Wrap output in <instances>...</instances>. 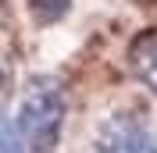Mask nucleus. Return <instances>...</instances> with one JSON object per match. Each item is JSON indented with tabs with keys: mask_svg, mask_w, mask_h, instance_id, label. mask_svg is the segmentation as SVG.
<instances>
[{
	"mask_svg": "<svg viewBox=\"0 0 157 153\" xmlns=\"http://www.w3.org/2000/svg\"><path fill=\"white\" fill-rule=\"evenodd\" d=\"M64 118H68V100H64L61 82L32 78L25 96H21L14 128H18L29 153H54L61 132H64Z\"/></svg>",
	"mask_w": 157,
	"mask_h": 153,
	"instance_id": "f257e3e1",
	"label": "nucleus"
},
{
	"mask_svg": "<svg viewBox=\"0 0 157 153\" xmlns=\"http://www.w3.org/2000/svg\"><path fill=\"white\" fill-rule=\"evenodd\" d=\"M100 153H157V135L132 118H111L97 135Z\"/></svg>",
	"mask_w": 157,
	"mask_h": 153,
	"instance_id": "f03ea898",
	"label": "nucleus"
},
{
	"mask_svg": "<svg viewBox=\"0 0 157 153\" xmlns=\"http://www.w3.org/2000/svg\"><path fill=\"white\" fill-rule=\"evenodd\" d=\"M128 64L139 75V82L157 93V32H143L128 50Z\"/></svg>",
	"mask_w": 157,
	"mask_h": 153,
	"instance_id": "7ed1b4c3",
	"label": "nucleus"
},
{
	"mask_svg": "<svg viewBox=\"0 0 157 153\" xmlns=\"http://www.w3.org/2000/svg\"><path fill=\"white\" fill-rule=\"evenodd\" d=\"M25 4H29L32 18L43 21V25H50V21L64 18V14H68V7H71V0H25Z\"/></svg>",
	"mask_w": 157,
	"mask_h": 153,
	"instance_id": "20e7f679",
	"label": "nucleus"
},
{
	"mask_svg": "<svg viewBox=\"0 0 157 153\" xmlns=\"http://www.w3.org/2000/svg\"><path fill=\"white\" fill-rule=\"evenodd\" d=\"M0 153H29L25 143H21V135H18V128L11 121H4V118H0Z\"/></svg>",
	"mask_w": 157,
	"mask_h": 153,
	"instance_id": "39448f33",
	"label": "nucleus"
},
{
	"mask_svg": "<svg viewBox=\"0 0 157 153\" xmlns=\"http://www.w3.org/2000/svg\"><path fill=\"white\" fill-rule=\"evenodd\" d=\"M4 86H7V68L0 64V93H4Z\"/></svg>",
	"mask_w": 157,
	"mask_h": 153,
	"instance_id": "423d86ee",
	"label": "nucleus"
}]
</instances>
